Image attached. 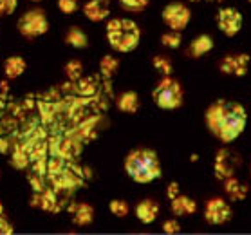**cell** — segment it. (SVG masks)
<instances>
[{
    "label": "cell",
    "mask_w": 251,
    "mask_h": 235,
    "mask_svg": "<svg viewBox=\"0 0 251 235\" xmlns=\"http://www.w3.org/2000/svg\"><path fill=\"white\" fill-rule=\"evenodd\" d=\"M204 120L215 138H219L223 143H231L244 132L248 114L240 104L217 100L206 109Z\"/></svg>",
    "instance_id": "1"
},
{
    "label": "cell",
    "mask_w": 251,
    "mask_h": 235,
    "mask_svg": "<svg viewBox=\"0 0 251 235\" xmlns=\"http://www.w3.org/2000/svg\"><path fill=\"white\" fill-rule=\"evenodd\" d=\"M125 170L136 183H150L161 178V163L154 150L136 149L125 157Z\"/></svg>",
    "instance_id": "2"
},
{
    "label": "cell",
    "mask_w": 251,
    "mask_h": 235,
    "mask_svg": "<svg viewBox=\"0 0 251 235\" xmlns=\"http://www.w3.org/2000/svg\"><path fill=\"white\" fill-rule=\"evenodd\" d=\"M141 31L128 18H112L107 24V40L118 52H130L139 46Z\"/></svg>",
    "instance_id": "3"
},
{
    "label": "cell",
    "mask_w": 251,
    "mask_h": 235,
    "mask_svg": "<svg viewBox=\"0 0 251 235\" xmlns=\"http://www.w3.org/2000/svg\"><path fill=\"white\" fill-rule=\"evenodd\" d=\"M152 98L155 105L161 109H177L183 105V87L172 76H163V80L157 83V87L152 92Z\"/></svg>",
    "instance_id": "4"
},
{
    "label": "cell",
    "mask_w": 251,
    "mask_h": 235,
    "mask_svg": "<svg viewBox=\"0 0 251 235\" xmlns=\"http://www.w3.org/2000/svg\"><path fill=\"white\" fill-rule=\"evenodd\" d=\"M17 27L24 38H38L49 31V22L42 9H31L18 18Z\"/></svg>",
    "instance_id": "5"
},
{
    "label": "cell",
    "mask_w": 251,
    "mask_h": 235,
    "mask_svg": "<svg viewBox=\"0 0 251 235\" xmlns=\"http://www.w3.org/2000/svg\"><path fill=\"white\" fill-rule=\"evenodd\" d=\"M190 18H192V11L188 7L181 4V2H172L163 9V20L172 31H183L188 26Z\"/></svg>",
    "instance_id": "6"
},
{
    "label": "cell",
    "mask_w": 251,
    "mask_h": 235,
    "mask_svg": "<svg viewBox=\"0 0 251 235\" xmlns=\"http://www.w3.org/2000/svg\"><path fill=\"white\" fill-rule=\"evenodd\" d=\"M240 165V157L235 152L228 149H221L215 157V165H213V174L219 181H224L226 178L235 176L237 166Z\"/></svg>",
    "instance_id": "7"
},
{
    "label": "cell",
    "mask_w": 251,
    "mask_h": 235,
    "mask_svg": "<svg viewBox=\"0 0 251 235\" xmlns=\"http://www.w3.org/2000/svg\"><path fill=\"white\" fill-rule=\"evenodd\" d=\"M242 22H244V18H242V15H240L235 7H224L217 15L219 29H221L226 36H229V38L235 36L240 29H242Z\"/></svg>",
    "instance_id": "8"
},
{
    "label": "cell",
    "mask_w": 251,
    "mask_h": 235,
    "mask_svg": "<svg viewBox=\"0 0 251 235\" xmlns=\"http://www.w3.org/2000/svg\"><path fill=\"white\" fill-rule=\"evenodd\" d=\"M231 215H233V212H231L229 205L224 199H219L217 197V199H210L208 203H206L204 219L210 224L228 223L229 219H231Z\"/></svg>",
    "instance_id": "9"
},
{
    "label": "cell",
    "mask_w": 251,
    "mask_h": 235,
    "mask_svg": "<svg viewBox=\"0 0 251 235\" xmlns=\"http://www.w3.org/2000/svg\"><path fill=\"white\" fill-rule=\"evenodd\" d=\"M110 4L109 0H89L83 6V15H85L91 22H101L109 17Z\"/></svg>",
    "instance_id": "10"
},
{
    "label": "cell",
    "mask_w": 251,
    "mask_h": 235,
    "mask_svg": "<svg viewBox=\"0 0 251 235\" xmlns=\"http://www.w3.org/2000/svg\"><path fill=\"white\" fill-rule=\"evenodd\" d=\"M67 208L76 226H89L94 219V208L87 203H71Z\"/></svg>",
    "instance_id": "11"
},
{
    "label": "cell",
    "mask_w": 251,
    "mask_h": 235,
    "mask_svg": "<svg viewBox=\"0 0 251 235\" xmlns=\"http://www.w3.org/2000/svg\"><path fill=\"white\" fill-rule=\"evenodd\" d=\"M136 215H137V219L145 224L154 223L155 219H157V215H159V205H157L154 199L141 201L136 207Z\"/></svg>",
    "instance_id": "12"
},
{
    "label": "cell",
    "mask_w": 251,
    "mask_h": 235,
    "mask_svg": "<svg viewBox=\"0 0 251 235\" xmlns=\"http://www.w3.org/2000/svg\"><path fill=\"white\" fill-rule=\"evenodd\" d=\"M172 201V212H174V215H192V213L197 212V205H195L194 199H190L188 195H177V197H174Z\"/></svg>",
    "instance_id": "13"
},
{
    "label": "cell",
    "mask_w": 251,
    "mask_h": 235,
    "mask_svg": "<svg viewBox=\"0 0 251 235\" xmlns=\"http://www.w3.org/2000/svg\"><path fill=\"white\" fill-rule=\"evenodd\" d=\"M223 183H224V190H226V194H228L233 201H244L246 195H248V192H250V186L244 184V183H240L235 176L226 178Z\"/></svg>",
    "instance_id": "14"
},
{
    "label": "cell",
    "mask_w": 251,
    "mask_h": 235,
    "mask_svg": "<svg viewBox=\"0 0 251 235\" xmlns=\"http://www.w3.org/2000/svg\"><path fill=\"white\" fill-rule=\"evenodd\" d=\"M116 105H118V109L121 112H126V114H136L137 110H139V96H137V92L134 91H126V92H121L118 100H116Z\"/></svg>",
    "instance_id": "15"
},
{
    "label": "cell",
    "mask_w": 251,
    "mask_h": 235,
    "mask_svg": "<svg viewBox=\"0 0 251 235\" xmlns=\"http://www.w3.org/2000/svg\"><path fill=\"white\" fill-rule=\"evenodd\" d=\"M25 60L22 56H9L4 62V73L9 80H15V78H20V76L25 73Z\"/></svg>",
    "instance_id": "16"
},
{
    "label": "cell",
    "mask_w": 251,
    "mask_h": 235,
    "mask_svg": "<svg viewBox=\"0 0 251 235\" xmlns=\"http://www.w3.org/2000/svg\"><path fill=\"white\" fill-rule=\"evenodd\" d=\"M211 49H213V40H211V36L199 35L194 42H192V46H190V56L201 58L202 54L210 52Z\"/></svg>",
    "instance_id": "17"
},
{
    "label": "cell",
    "mask_w": 251,
    "mask_h": 235,
    "mask_svg": "<svg viewBox=\"0 0 251 235\" xmlns=\"http://www.w3.org/2000/svg\"><path fill=\"white\" fill-rule=\"evenodd\" d=\"M120 69V60L110 54H105V56L100 60V75H101L103 80H110L112 76L118 73Z\"/></svg>",
    "instance_id": "18"
},
{
    "label": "cell",
    "mask_w": 251,
    "mask_h": 235,
    "mask_svg": "<svg viewBox=\"0 0 251 235\" xmlns=\"http://www.w3.org/2000/svg\"><path fill=\"white\" fill-rule=\"evenodd\" d=\"M65 44L75 47V49H85V47H89V38L81 29L73 27L69 29V33L65 35Z\"/></svg>",
    "instance_id": "19"
},
{
    "label": "cell",
    "mask_w": 251,
    "mask_h": 235,
    "mask_svg": "<svg viewBox=\"0 0 251 235\" xmlns=\"http://www.w3.org/2000/svg\"><path fill=\"white\" fill-rule=\"evenodd\" d=\"M63 71H65L67 80L71 81V83H76V81L81 78V75H83V65H81L80 60H71V62L65 63Z\"/></svg>",
    "instance_id": "20"
},
{
    "label": "cell",
    "mask_w": 251,
    "mask_h": 235,
    "mask_svg": "<svg viewBox=\"0 0 251 235\" xmlns=\"http://www.w3.org/2000/svg\"><path fill=\"white\" fill-rule=\"evenodd\" d=\"M248 65H250V54L240 52L233 56V76H246L248 75Z\"/></svg>",
    "instance_id": "21"
},
{
    "label": "cell",
    "mask_w": 251,
    "mask_h": 235,
    "mask_svg": "<svg viewBox=\"0 0 251 235\" xmlns=\"http://www.w3.org/2000/svg\"><path fill=\"white\" fill-rule=\"evenodd\" d=\"M123 9L130 13H141L150 4V0H118Z\"/></svg>",
    "instance_id": "22"
},
{
    "label": "cell",
    "mask_w": 251,
    "mask_h": 235,
    "mask_svg": "<svg viewBox=\"0 0 251 235\" xmlns=\"http://www.w3.org/2000/svg\"><path fill=\"white\" fill-rule=\"evenodd\" d=\"M110 212L114 213L116 217H126L128 212H130V207H128V203L126 201H121V199H114L110 201Z\"/></svg>",
    "instance_id": "23"
},
{
    "label": "cell",
    "mask_w": 251,
    "mask_h": 235,
    "mask_svg": "<svg viewBox=\"0 0 251 235\" xmlns=\"http://www.w3.org/2000/svg\"><path fill=\"white\" fill-rule=\"evenodd\" d=\"M181 33L179 31H172V33H165V35L161 36V44L165 47H170V49H177V47L181 46Z\"/></svg>",
    "instance_id": "24"
},
{
    "label": "cell",
    "mask_w": 251,
    "mask_h": 235,
    "mask_svg": "<svg viewBox=\"0 0 251 235\" xmlns=\"http://www.w3.org/2000/svg\"><path fill=\"white\" fill-rule=\"evenodd\" d=\"M152 63L154 67L159 71L163 76H170L172 75V62L165 56H154L152 58Z\"/></svg>",
    "instance_id": "25"
},
{
    "label": "cell",
    "mask_w": 251,
    "mask_h": 235,
    "mask_svg": "<svg viewBox=\"0 0 251 235\" xmlns=\"http://www.w3.org/2000/svg\"><path fill=\"white\" fill-rule=\"evenodd\" d=\"M18 0H0V17H9L15 13Z\"/></svg>",
    "instance_id": "26"
},
{
    "label": "cell",
    "mask_w": 251,
    "mask_h": 235,
    "mask_svg": "<svg viewBox=\"0 0 251 235\" xmlns=\"http://www.w3.org/2000/svg\"><path fill=\"white\" fill-rule=\"evenodd\" d=\"M58 7L63 15H75L78 9V2L75 0H58Z\"/></svg>",
    "instance_id": "27"
},
{
    "label": "cell",
    "mask_w": 251,
    "mask_h": 235,
    "mask_svg": "<svg viewBox=\"0 0 251 235\" xmlns=\"http://www.w3.org/2000/svg\"><path fill=\"white\" fill-rule=\"evenodd\" d=\"M163 232L165 234H179L181 232V224L177 223L176 219H168L163 223Z\"/></svg>",
    "instance_id": "28"
},
{
    "label": "cell",
    "mask_w": 251,
    "mask_h": 235,
    "mask_svg": "<svg viewBox=\"0 0 251 235\" xmlns=\"http://www.w3.org/2000/svg\"><path fill=\"white\" fill-rule=\"evenodd\" d=\"M0 234H2V235H9V234H13V226H11V223H7L6 219H4V215H0Z\"/></svg>",
    "instance_id": "29"
},
{
    "label": "cell",
    "mask_w": 251,
    "mask_h": 235,
    "mask_svg": "<svg viewBox=\"0 0 251 235\" xmlns=\"http://www.w3.org/2000/svg\"><path fill=\"white\" fill-rule=\"evenodd\" d=\"M177 195H179V184L170 183L168 184V188H166V197H168V199H174V197H177Z\"/></svg>",
    "instance_id": "30"
},
{
    "label": "cell",
    "mask_w": 251,
    "mask_h": 235,
    "mask_svg": "<svg viewBox=\"0 0 251 235\" xmlns=\"http://www.w3.org/2000/svg\"><path fill=\"white\" fill-rule=\"evenodd\" d=\"M192 2H210V4H219V2H224V0H192Z\"/></svg>",
    "instance_id": "31"
},
{
    "label": "cell",
    "mask_w": 251,
    "mask_h": 235,
    "mask_svg": "<svg viewBox=\"0 0 251 235\" xmlns=\"http://www.w3.org/2000/svg\"><path fill=\"white\" fill-rule=\"evenodd\" d=\"M0 215H4V205L0 203Z\"/></svg>",
    "instance_id": "32"
},
{
    "label": "cell",
    "mask_w": 251,
    "mask_h": 235,
    "mask_svg": "<svg viewBox=\"0 0 251 235\" xmlns=\"http://www.w3.org/2000/svg\"><path fill=\"white\" fill-rule=\"evenodd\" d=\"M31 2H40V0H31Z\"/></svg>",
    "instance_id": "33"
},
{
    "label": "cell",
    "mask_w": 251,
    "mask_h": 235,
    "mask_svg": "<svg viewBox=\"0 0 251 235\" xmlns=\"http://www.w3.org/2000/svg\"><path fill=\"white\" fill-rule=\"evenodd\" d=\"M75 2H80V0H75Z\"/></svg>",
    "instance_id": "34"
},
{
    "label": "cell",
    "mask_w": 251,
    "mask_h": 235,
    "mask_svg": "<svg viewBox=\"0 0 251 235\" xmlns=\"http://www.w3.org/2000/svg\"><path fill=\"white\" fill-rule=\"evenodd\" d=\"M248 2H251V0H248Z\"/></svg>",
    "instance_id": "35"
}]
</instances>
